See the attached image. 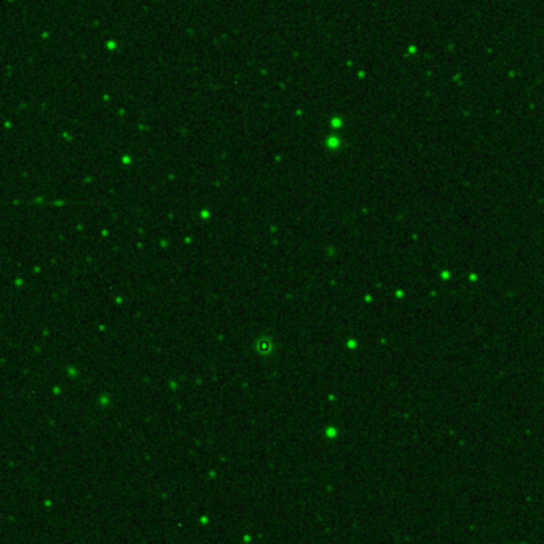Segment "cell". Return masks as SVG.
<instances>
[{"mask_svg": "<svg viewBox=\"0 0 544 544\" xmlns=\"http://www.w3.org/2000/svg\"><path fill=\"white\" fill-rule=\"evenodd\" d=\"M259 351L267 354V353L270 351V343H268V342H260V343H259Z\"/></svg>", "mask_w": 544, "mask_h": 544, "instance_id": "6da1fadb", "label": "cell"}]
</instances>
